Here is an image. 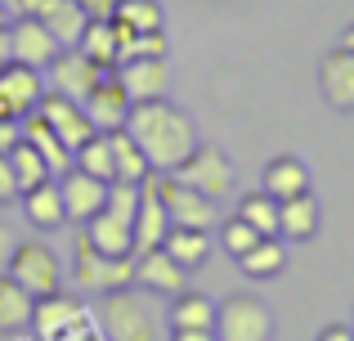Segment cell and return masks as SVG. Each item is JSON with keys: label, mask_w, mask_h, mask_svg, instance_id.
<instances>
[{"label": "cell", "mask_w": 354, "mask_h": 341, "mask_svg": "<svg viewBox=\"0 0 354 341\" xmlns=\"http://www.w3.org/2000/svg\"><path fill=\"white\" fill-rule=\"evenodd\" d=\"M126 131H130V140L144 149V158H148L153 171L184 167V162L193 158V149H198V126H193V117L180 113L175 104H166V99L130 104Z\"/></svg>", "instance_id": "obj_1"}, {"label": "cell", "mask_w": 354, "mask_h": 341, "mask_svg": "<svg viewBox=\"0 0 354 341\" xmlns=\"http://www.w3.org/2000/svg\"><path fill=\"white\" fill-rule=\"evenodd\" d=\"M135 211H139V184L113 180L104 211L86 225V238L108 256H135Z\"/></svg>", "instance_id": "obj_2"}, {"label": "cell", "mask_w": 354, "mask_h": 341, "mask_svg": "<svg viewBox=\"0 0 354 341\" xmlns=\"http://www.w3.org/2000/svg\"><path fill=\"white\" fill-rule=\"evenodd\" d=\"M72 279H77L81 292L108 297V292H121V288L135 283V256H108L81 234L77 238V261H72Z\"/></svg>", "instance_id": "obj_3"}, {"label": "cell", "mask_w": 354, "mask_h": 341, "mask_svg": "<svg viewBox=\"0 0 354 341\" xmlns=\"http://www.w3.org/2000/svg\"><path fill=\"white\" fill-rule=\"evenodd\" d=\"M216 337L220 341H274V315L260 297L238 292L216 310Z\"/></svg>", "instance_id": "obj_4"}, {"label": "cell", "mask_w": 354, "mask_h": 341, "mask_svg": "<svg viewBox=\"0 0 354 341\" xmlns=\"http://www.w3.org/2000/svg\"><path fill=\"white\" fill-rule=\"evenodd\" d=\"M153 184H157V193H162L166 211H171V225H184V229H207V234L216 229L220 211H216V202H211L207 193L189 189V184L175 180L171 171H153Z\"/></svg>", "instance_id": "obj_5"}, {"label": "cell", "mask_w": 354, "mask_h": 341, "mask_svg": "<svg viewBox=\"0 0 354 341\" xmlns=\"http://www.w3.org/2000/svg\"><path fill=\"white\" fill-rule=\"evenodd\" d=\"M171 175H175V180H184L189 189L207 193L211 202H220V198L234 193V167H229V158L216 149V144H198L193 158L184 162V167H175Z\"/></svg>", "instance_id": "obj_6"}, {"label": "cell", "mask_w": 354, "mask_h": 341, "mask_svg": "<svg viewBox=\"0 0 354 341\" xmlns=\"http://www.w3.org/2000/svg\"><path fill=\"white\" fill-rule=\"evenodd\" d=\"M9 279H18L41 301V297H50V292H59L63 274H59V261H54V252L45 243H18L14 261H9Z\"/></svg>", "instance_id": "obj_7"}, {"label": "cell", "mask_w": 354, "mask_h": 341, "mask_svg": "<svg viewBox=\"0 0 354 341\" xmlns=\"http://www.w3.org/2000/svg\"><path fill=\"white\" fill-rule=\"evenodd\" d=\"M45 72H50V81H54V95H68V99H77V104L108 77V68H99V63L90 59L86 50H77V45H72V50H59V59H54Z\"/></svg>", "instance_id": "obj_8"}, {"label": "cell", "mask_w": 354, "mask_h": 341, "mask_svg": "<svg viewBox=\"0 0 354 341\" xmlns=\"http://www.w3.org/2000/svg\"><path fill=\"white\" fill-rule=\"evenodd\" d=\"M104 328L113 341H157V328H153V315L139 297H130L126 288L121 292H108V306H104Z\"/></svg>", "instance_id": "obj_9"}, {"label": "cell", "mask_w": 354, "mask_h": 341, "mask_svg": "<svg viewBox=\"0 0 354 341\" xmlns=\"http://www.w3.org/2000/svg\"><path fill=\"white\" fill-rule=\"evenodd\" d=\"M108 189H113L108 180H99V175H90V171H81V167H68V171H63V180H59V193H63V207H68V220L90 225V220L104 211Z\"/></svg>", "instance_id": "obj_10"}, {"label": "cell", "mask_w": 354, "mask_h": 341, "mask_svg": "<svg viewBox=\"0 0 354 341\" xmlns=\"http://www.w3.org/2000/svg\"><path fill=\"white\" fill-rule=\"evenodd\" d=\"M36 113L50 122V131L63 140V149H68V153H77L86 140H95V135H99L95 122L86 117V108H81L77 99H68V95H45L41 104H36Z\"/></svg>", "instance_id": "obj_11"}, {"label": "cell", "mask_w": 354, "mask_h": 341, "mask_svg": "<svg viewBox=\"0 0 354 341\" xmlns=\"http://www.w3.org/2000/svg\"><path fill=\"white\" fill-rule=\"evenodd\" d=\"M9 45H14V63H27V68H50L59 59V36L32 14H18V23L9 27Z\"/></svg>", "instance_id": "obj_12"}, {"label": "cell", "mask_w": 354, "mask_h": 341, "mask_svg": "<svg viewBox=\"0 0 354 341\" xmlns=\"http://www.w3.org/2000/svg\"><path fill=\"white\" fill-rule=\"evenodd\" d=\"M18 14H32L41 18L45 27H50L54 36H59L63 50H72V45H81V36H86V9L77 5V0H23L18 5Z\"/></svg>", "instance_id": "obj_13"}, {"label": "cell", "mask_w": 354, "mask_h": 341, "mask_svg": "<svg viewBox=\"0 0 354 341\" xmlns=\"http://www.w3.org/2000/svg\"><path fill=\"white\" fill-rule=\"evenodd\" d=\"M166 234H171V211H166L162 193H157L153 175H148L144 184H139V211H135V256L153 252V247L166 243Z\"/></svg>", "instance_id": "obj_14"}, {"label": "cell", "mask_w": 354, "mask_h": 341, "mask_svg": "<svg viewBox=\"0 0 354 341\" xmlns=\"http://www.w3.org/2000/svg\"><path fill=\"white\" fill-rule=\"evenodd\" d=\"M319 90L337 113H354V50L337 45L319 63Z\"/></svg>", "instance_id": "obj_15"}, {"label": "cell", "mask_w": 354, "mask_h": 341, "mask_svg": "<svg viewBox=\"0 0 354 341\" xmlns=\"http://www.w3.org/2000/svg\"><path fill=\"white\" fill-rule=\"evenodd\" d=\"M81 108H86V117L95 122V131H117V126H126V117H130V95L121 90V81H117V72H108L104 81H99L95 90H90L86 99H81Z\"/></svg>", "instance_id": "obj_16"}, {"label": "cell", "mask_w": 354, "mask_h": 341, "mask_svg": "<svg viewBox=\"0 0 354 341\" xmlns=\"http://www.w3.org/2000/svg\"><path fill=\"white\" fill-rule=\"evenodd\" d=\"M32 328H36V333H41L45 341H54V337H63V333H81V328H86V306H81L77 297L50 292V297L36 301Z\"/></svg>", "instance_id": "obj_17"}, {"label": "cell", "mask_w": 354, "mask_h": 341, "mask_svg": "<svg viewBox=\"0 0 354 341\" xmlns=\"http://www.w3.org/2000/svg\"><path fill=\"white\" fill-rule=\"evenodd\" d=\"M135 283H144V288H153V292H166V297H180V292L189 288V270H184L166 247H153V252L135 256Z\"/></svg>", "instance_id": "obj_18"}, {"label": "cell", "mask_w": 354, "mask_h": 341, "mask_svg": "<svg viewBox=\"0 0 354 341\" xmlns=\"http://www.w3.org/2000/svg\"><path fill=\"white\" fill-rule=\"evenodd\" d=\"M113 72H117L121 90L130 95V104L166 95V59H121Z\"/></svg>", "instance_id": "obj_19"}, {"label": "cell", "mask_w": 354, "mask_h": 341, "mask_svg": "<svg viewBox=\"0 0 354 341\" xmlns=\"http://www.w3.org/2000/svg\"><path fill=\"white\" fill-rule=\"evenodd\" d=\"M319 234V202L314 193H296V198L278 202V238H292V243H310Z\"/></svg>", "instance_id": "obj_20"}, {"label": "cell", "mask_w": 354, "mask_h": 341, "mask_svg": "<svg viewBox=\"0 0 354 341\" xmlns=\"http://www.w3.org/2000/svg\"><path fill=\"white\" fill-rule=\"evenodd\" d=\"M32 315H36V297L18 279L0 274V333H23V328H32Z\"/></svg>", "instance_id": "obj_21"}, {"label": "cell", "mask_w": 354, "mask_h": 341, "mask_svg": "<svg viewBox=\"0 0 354 341\" xmlns=\"http://www.w3.org/2000/svg\"><path fill=\"white\" fill-rule=\"evenodd\" d=\"M23 211H27V220H32L36 229H59V225H68V207H63V193H59V184H54V180L27 189L23 193Z\"/></svg>", "instance_id": "obj_22"}, {"label": "cell", "mask_w": 354, "mask_h": 341, "mask_svg": "<svg viewBox=\"0 0 354 341\" xmlns=\"http://www.w3.org/2000/svg\"><path fill=\"white\" fill-rule=\"evenodd\" d=\"M23 140L32 144V149L41 153L45 162H50V171H54V175H63V171L72 167V153L63 149V140H59V135L50 131V122H45V117L36 113V108H32V113L23 117Z\"/></svg>", "instance_id": "obj_23"}, {"label": "cell", "mask_w": 354, "mask_h": 341, "mask_svg": "<svg viewBox=\"0 0 354 341\" xmlns=\"http://www.w3.org/2000/svg\"><path fill=\"white\" fill-rule=\"evenodd\" d=\"M305 189H310V167H305L301 158H274L265 167V193L274 202H287Z\"/></svg>", "instance_id": "obj_24"}, {"label": "cell", "mask_w": 354, "mask_h": 341, "mask_svg": "<svg viewBox=\"0 0 354 341\" xmlns=\"http://www.w3.org/2000/svg\"><path fill=\"white\" fill-rule=\"evenodd\" d=\"M0 90H5L9 99H14L23 113H32L36 104L45 99V90H41V68H27V63H14L9 59L5 68H0Z\"/></svg>", "instance_id": "obj_25"}, {"label": "cell", "mask_w": 354, "mask_h": 341, "mask_svg": "<svg viewBox=\"0 0 354 341\" xmlns=\"http://www.w3.org/2000/svg\"><path fill=\"white\" fill-rule=\"evenodd\" d=\"M108 140H113V162H117V180H130V184H144L153 167H148L144 149H139L135 140H130L126 126H117V131H108Z\"/></svg>", "instance_id": "obj_26"}, {"label": "cell", "mask_w": 354, "mask_h": 341, "mask_svg": "<svg viewBox=\"0 0 354 341\" xmlns=\"http://www.w3.org/2000/svg\"><path fill=\"white\" fill-rule=\"evenodd\" d=\"M77 50H86L90 59L99 63V68H108V72H113V68H117V59H121L113 18H90V23H86V36H81V45H77Z\"/></svg>", "instance_id": "obj_27"}, {"label": "cell", "mask_w": 354, "mask_h": 341, "mask_svg": "<svg viewBox=\"0 0 354 341\" xmlns=\"http://www.w3.org/2000/svg\"><path fill=\"white\" fill-rule=\"evenodd\" d=\"M238 265H242V274H251V279H274V274H283V265H287L283 238H278V234L274 238H260L247 256H238Z\"/></svg>", "instance_id": "obj_28"}, {"label": "cell", "mask_w": 354, "mask_h": 341, "mask_svg": "<svg viewBox=\"0 0 354 341\" xmlns=\"http://www.w3.org/2000/svg\"><path fill=\"white\" fill-rule=\"evenodd\" d=\"M166 252L175 256V261L184 265V270H193V265H202L211 256V238L207 229H184V225H171V234H166Z\"/></svg>", "instance_id": "obj_29"}, {"label": "cell", "mask_w": 354, "mask_h": 341, "mask_svg": "<svg viewBox=\"0 0 354 341\" xmlns=\"http://www.w3.org/2000/svg\"><path fill=\"white\" fill-rule=\"evenodd\" d=\"M216 301L202 297V292H189L184 288L171 306V328H216Z\"/></svg>", "instance_id": "obj_30"}, {"label": "cell", "mask_w": 354, "mask_h": 341, "mask_svg": "<svg viewBox=\"0 0 354 341\" xmlns=\"http://www.w3.org/2000/svg\"><path fill=\"white\" fill-rule=\"evenodd\" d=\"M9 167H14L18 193H27V189H36V184L54 180L50 162H45V158H41V153H36V149H32V144H27V140H18L14 149H9Z\"/></svg>", "instance_id": "obj_31"}, {"label": "cell", "mask_w": 354, "mask_h": 341, "mask_svg": "<svg viewBox=\"0 0 354 341\" xmlns=\"http://www.w3.org/2000/svg\"><path fill=\"white\" fill-rule=\"evenodd\" d=\"M72 167H81V171H90V175H99V180H108L113 184L117 180V162H113V140H108L104 131L95 135V140H86L77 153H72Z\"/></svg>", "instance_id": "obj_32"}, {"label": "cell", "mask_w": 354, "mask_h": 341, "mask_svg": "<svg viewBox=\"0 0 354 341\" xmlns=\"http://www.w3.org/2000/svg\"><path fill=\"white\" fill-rule=\"evenodd\" d=\"M113 23L126 32H162V5L157 0H121L113 9Z\"/></svg>", "instance_id": "obj_33"}, {"label": "cell", "mask_w": 354, "mask_h": 341, "mask_svg": "<svg viewBox=\"0 0 354 341\" xmlns=\"http://www.w3.org/2000/svg\"><path fill=\"white\" fill-rule=\"evenodd\" d=\"M238 216L247 220V225H256L265 238H274V234H278V202L269 198L265 189H260V193H247V198L238 202Z\"/></svg>", "instance_id": "obj_34"}, {"label": "cell", "mask_w": 354, "mask_h": 341, "mask_svg": "<svg viewBox=\"0 0 354 341\" xmlns=\"http://www.w3.org/2000/svg\"><path fill=\"white\" fill-rule=\"evenodd\" d=\"M260 238H265V234H260L256 225H247L242 216H234V220H225V225H220V247H225L234 261H238V256H247Z\"/></svg>", "instance_id": "obj_35"}, {"label": "cell", "mask_w": 354, "mask_h": 341, "mask_svg": "<svg viewBox=\"0 0 354 341\" xmlns=\"http://www.w3.org/2000/svg\"><path fill=\"white\" fill-rule=\"evenodd\" d=\"M23 193H18V180H14V167H9V153H0V207H9V202H18Z\"/></svg>", "instance_id": "obj_36"}, {"label": "cell", "mask_w": 354, "mask_h": 341, "mask_svg": "<svg viewBox=\"0 0 354 341\" xmlns=\"http://www.w3.org/2000/svg\"><path fill=\"white\" fill-rule=\"evenodd\" d=\"M14 247H18V234L9 225H0V274H9V261H14Z\"/></svg>", "instance_id": "obj_37"}, {"label": "cell", "mask_w": 354, "mask_h": 341, "mask_svg": "<svg viewBox=\"0 0 354 341\" xmlns=\"http://www.w3.org/2000/svg\"><path fill=\"white\" fill-rule=\"evenodd\" d=\"M18 140H23V122H9V117H0V153H9Z\"/></svg>", "instance_id": "obj_38"}, {"label": "cell", "mask_w": 354, "mask_h": 341, "mask_svg": "<svg viewBox=\"0 0 354 341\" xmlns=\"http://www.w3.org/2000/svg\"><path fill=\"white\" fill-rule=\"evenodd\" d=\"M81 9H86V18H113V9L121 0H77Z\"/></svg>", "instance_id": "obj_39"}, {"label": "cell", "mask_w": 354, "mask_h": 341, "mask_svg": "<svg viewBox=\"0 0 354 341\" xmlns=\"http://www.w3.org/2000/svg\"><path fill=\"white\" fill-rule=\"evenodd\" d=\"M171 341H220L216 328H175Z\"/></svg>", "instance_id": "obj_40"}, {"label": "cell", "mask_w": 354, "mask_h": 341, "mask_svg": "<svg viewBox=\"0 0 354 341\" xmlns=\"http://www.w3.org/2000/svg\"><path fill=\"white\" fill-rule=\"evenodd\" d=\"M319 341H354V328L332 324V328H323V333H319Z\"/></svg>", "instance_id": "obj_41"}, {"label": "cell", "mask_w": 354, "mask_h": 341, "mask_svg": "<svg viewBox=\"0 0 354 341\" xmlns=\"http://www.w3.org/2000/svg\"><path fill=\"white\" fill-rule=\"evenodd\" d=\"M14 59V45H9V27H0V68Z\"/></svg>", "instance_id": "obj_42"}, {"label": "cell", "mask_w": 354, "mask_h": 341, "mask_svg": "<svg viewBox=\"0 0 354 341\" xmlns=\"http://www.w3.org/2000/svg\"><path fill=\"white\" fill-rule=\"evenodd\" d=\"M341 45H346V50H354V27H346V36H341Z\"/></svg>", "instance_id": "obj_43"}, {"label": "cell", "mask_w": 354, "mask_h": 341, "mask_svg": "<svg viewBox=\"0 0 354 341\" xmlns=\"http://www.w3.org/2000/svg\"><path fill=\"white\" fill-rule=\"evenodd\" d=\"M9 23V18H5V0H0V27H5Z\"/></svg>", "instance_id": "obj_44"}, {"label": "cell", "mask_w": 354, "mask_h": 341, "mask_svg": "<svg viewBox=\"0 0 354 341\" xmlns=\"http://www.w3.org/2000/svg\"><path fill=\"white\" fill-rule=\"evenodd\" d=\"M5 5H14V9H18V5H23V0H5Z\"/></svg>", "instance_id": "obj_45"}, {"label": "cell", "mask_w": 354, "mask_h": 341, "mask_svg": "<svg viewBox=\"0 0 354 341\" xmlns=\"http://www.w3.org/2000/svg\"><path fill=\"white\" fill-rule=\"evenodd\" d=\"M86 341H95V337H86Z\"/></svg>", "instance_id": "obj_46"}]
</instances>
